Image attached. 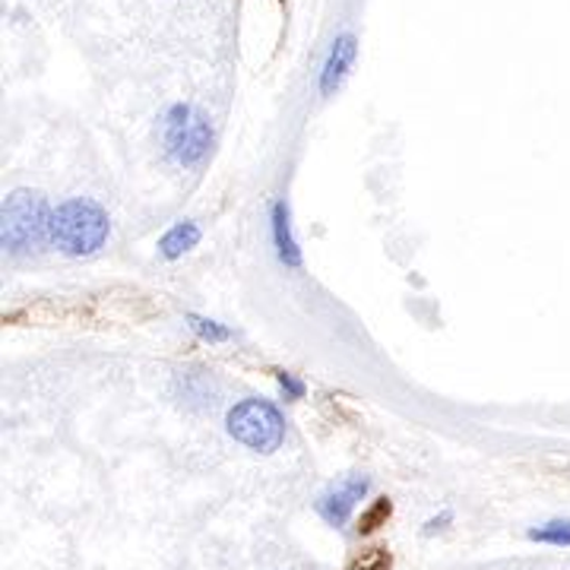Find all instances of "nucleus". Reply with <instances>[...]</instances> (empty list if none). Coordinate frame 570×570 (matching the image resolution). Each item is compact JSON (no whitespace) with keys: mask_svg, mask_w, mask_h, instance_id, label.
<instances>
[{"mask_svg":"<svg viewBox=\"0 0 570 570\" xmlns=\"http://www.w3.org/2000/svg\"><path fill=\"white\" fill-rule=\"evenodd\" d=\"M187 326L209 343V346H216V343H228L232 340V333H228V326L216 324V321H209V317H200V314H187Z\"/></svg>","mask_w":570,"mask_h":570,"instance_id":"obj_9","label":"nucleus"},{"mask_svg":"<svg viewBox=\"0 0 570 570\" xmlns=\"http://www.w3.org/2000/svg\"><path fill=\"white\" fill-rule=\"evenodd\" d=\"M352 570H390V554L384 549L367 551L362 561H355Z\"/></svg>","mask_w":570,"mask_h":570,"instance_id":"obj_13","label":"nucleus"},{"mask_svg":"<svg viewBox=\"0 0 570 570\" xmlns=\"http://www.w3.org/2000/svg\"><path fill=\"white\" fill-rule=\"evenodd\" d=\"M530 539L546 546H570V520H551L539 530H530Z\"/></svg>","mask_w":570,"mask_h":570,"instance_id":"obj_10","label":"nucleus"},{"mask_svg":"<svg viewBox=\"0 0 570 570\" xmlns=\"http://www.w3.org/2000/svg\"><path fill=\"white\" fill-rule=\"evenodd\" d=\"M51 242V209L41 194L13 190L3 200V250L13 257L39 254Z\"/></svg>","mask_w":570,"mask_h":570,"instance_id":"obj_2","label":"nucleus"},{"mask_svg":"<svg viewBox=\"0 0 570 570\" xmlns=\"http://www.w3.org/2000/svg\"><path fill=\"white\" fill-rule=\"evenodd\" d=\"M355 51H358V41H355L352 32H343V36L333 39L330 51H326L324 70H321V92L324 96H333L346 82L348 70L355 63Z\"/></svg>","mask_w":570,"mask_h":570,"instance_id":"obj_6","label":"nucleus"},{"mask_svg":"<svg viewBox=\"0 0 570 570\" xmlns=\"http://www.w3.org/2000/svg\"><path fill=\"white\" fill-rule=\"evenodd\" d=\"M390 501L387 498H381V501H374V508L365 510L362 513V520H358V532H374L377 527H384L390 520Z\"/></svg>","mask_w":570,"mask_h":570,"instance_id":"obj_11","label":"nucleus"},{"mask_svg":"<svg viewBox=\"0 0 570 570\" xmlns=\"http://www.w3.org/2000/svg\"><path fill=\"white\" fill-rule=\"evenodd\" d=\"M228 434L254 453H273L285 441V419L269 400H242L228 409Z\"/></svg>","mask_w":570,"mask_h":570,"instance_id":"obj_3","label":"nucleus"},{"mask_svg":"<svg viewBox=\"0 0 570 570\" xmlns=\"http://www.w3.org/2000/svg\"><path fill=\"white\" fill-rule=\"evenodd\" d=\"M269 228H273V245H276L279 264L288 266V269H302V247L295 242L292 209L285 200H273V206H269Z\"/></svg>","mask_w":570,"mask_h":570,"instance_id":"obj_7","label":"nucleus"},{"mask_svg":"<svg viewBox=\"0 0 570 570\" xmlns=\"http://www.w3.org/2000/svg\"><path fill=\"white\" fill-rule=\"evenodd\" d=\"M108 213L96 200L73 197L51 213V245L67 257H89L108 242Z\"/></svg>","mask_w":570,"mask_h":570,"instance_id":"obj_1","label":"nucleus"},{"mask_svg":"<svg viewBox=\"0 0 570 570\" xmlns=\"http://www.w3.org/2000/svg\"><path fill=\"white\" fill-rule=\"evenodd\" d=\"M276 384L283 390L285 400H305L307 387L302 377H295V374H288V371H279V374H276Z\"/></svg>","mask_w":570,"mask_h":570,"instance_id":"obj_12","label":"nucleus"},{"mask_svg":"<svg viewBox=\"0 0 570 570\" xmlns=\"http://www.w3.org/2000/svg\"><path fill=\"white\" fill-rule=\"evenodd\" d=\"M165 153L171 156V163L184 165H200L213 146V130L206 124L204 115H197L190 105H171L165 111Z\"/></svg>","mask_w":570,"mask_h":570,"instance_id":"obj_4","label":"nucleus"},{"mask_svg":"<svg viewBox=\"0 0 570 570\" xmlns=\"http://www.w3.org/2000/svg\"><path fill=\"white\" fill-rule=\"evenodd\" d=\"M367 489H371V482H367L365 475H346L343 482H336L317 501V513L324 517L330 527H346L348 517L355 513V508H358V501L367 494Z\"/></svg>","mask_w":570,"mask_h":570,"instance_id":"obj_5","label":"nucleus"},{"mask_svg":"<svg viewBox=\"0 0 570 570\" xmlns=\"http://www.w3.org/2000/svg\"><path fill=\"white\" fill-rule=\"evenodd\" d=\"M450 523H453V513L450 510H444L441 517H431L425 523V535H434V532H441V530H448Z\"/></svg>","mask_w":570,"mask_h":570,"instance_id":"obj_14","label":"nucleus"},{"mask_svg":"<svg viewBox=\"0 0 570 570\" xmlns=\"http://www.w3.org/2000/svg\"><path fill=\"white\" fill-rule=\"evenodd\" d=\"M197 242H200V225L184 219V223H175L165 232L163 242H159V250H163L165 261H178L190 247H197Z\"/></svg>","mask_w":570,"mask_h":570,"instance_id":"obj_8","label":"nucleus"}]
</instances>
